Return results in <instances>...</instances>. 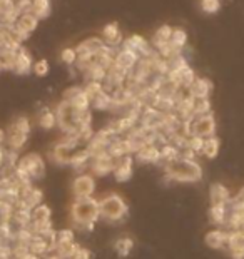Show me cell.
<instances>
[{
    "label": "cell",
    "mask_w": 244,
    "mask_h": 259,
    "mask_svg": "<svg viewBox=\"0 0 244 259\" xmlns=\"http://www.w3.org/2000/svg\"><path fill=\"white\" fill-rule=\"evenodd\" d=\"M101 218V209L99 201L94 197H84V199H75L70 207V219L72 224L80 231H92L94 224Z\"/></svg>",
    "instance_id": "obj_1"
},
{
    "label": "cell",
    "mask_w": 244,
    "mask_h": 259,
    "mask_svg": "<svg viewBox=\"0 0 244 259\" xmlns=\"http://www.w3.org/2000/svg\"><path fill=\"white\" fill-rule=\"evenodd\" d=\"M166 176L176 183H197L202 178V169L197 161L179 157L174 162L166 164Z\"/></svg>",
    "instance_id": "obj_2"
},
{
    "label": "cell",
    "mask_w": 244,
    "mask_h": 259,
    "mask_svg": "<svg viewBox=\"0 0 244 259\" xmlns=\"http://www.w3.org/2000/svg\"><path fill=\"white\" fill-rule=\"evenodd\" d=\"M101 218L109 223H117L127 214V204L119 194H109L99 201Z\"/></svg>",
    "instance_id": "obj_3"
},
{
    "label": "cell",
    "mask_w": 244,
    "mask_h": 259,
    "mask_svg": "<svg viewBox=\"0 0 244 259\" xmlns=\"http://www.w3.org/2000/svg\"><path fill=\"white\" fill-rule=\"evenodd\" d=\"M15 170H19V172L27 176L30 181H34V179L44 178V174H46V164H44V159L38 156V154L32 152L19 159Z\"/></svg>",
    "instance_id": "obj_4"
},
{
    "label": "cell",
    "mask_w": 244,
    "mask_h": 259,
    "mask_svg": "<svg viewBox=\"0 0 244 259\" xmlns=\"http://www.w3.org/2000/svg\"><path fill=\"white\" fill-rule=\"evenodd\" d=\"M216 132V120L213 117V114L206 115H196L194 119H191V136H199L202 139L214 136Z\"/></svg>",
    "instance_id": "obj_5"
},
{
    "label": "cell",
    "mask_w": 244,
    "mask_h": 259,
    "mask_svg": "<svg viewBox=\"0 0 244 259\" xmlns=\"http://www.w3.org/2000/svg\"><path fill=\"white\" fill-rule=\"evenodd\" d=\"M72 192L75 199H84V197H92L96 192V179L92 174H79L72 183Z\"/></svg>",
    "instance_id": "obj_6"
},
{
    "label": "cell",
    "mask_w": 244,
    "mask_h": 259,
    "mask_svg": "<svg viewBox=\"0 0 244 259\" xmlns=\"http://www.w3.org/2000/svg\"><path fill=\"white\" fill-rule=\"evenodd\" d=\"M115 161L117 159H114L109 152H101L97 156H92L91 164H89L92 176H107L109 172H112L115 167Z\"/></svg>",
    "instance_id": "obj_7"
},
{
    "label": "cell",
    "mask_w": 244,
    "mask_h": 259,
    "mask_svg": "<svg viewBox=\"0 0 244 259\" xmlns=\"http://www.w3.org/2000/svg\"><path fill=\"white\" fill-rule=\"evenodd\" d=\"M132 172H134V159H132V156L120 157L115 161V167L112 170V174L117 183L129 181L132 178Z\"/></svg>",
    "instance_id": "obj_8"
},
{
    "label": "cell",
    "mask_w": 244,
    "mask_h": 259,
    "mask_svg": "<svg viewBox=\"0 0 244 259\" xmlns=\"http://www.w3.org/2000/svg\"><path fill=\"white\" fill-rule=\"evenodd\" d=\"M187 92H189L194 99H209V94L213 92V84H211V80L208 79L196 77V80L189 85Z\"/></svg>",
    "instance_id": "obj_9"
},
{
    "label": "cell",
    "mask_w": 244,
    "mask_h": 259,
    "mask_svg": "<svg viewBox=\"0 0 244 259\" xmlns=\"http://www.w3.org/2000/svg\"><path fill=\"white\" fill-rule=\"evenodd\" d=\"M136 159L139 162H149V164H157L160 161V147L156 144H147L141 147L136 152Z\"/></svg>",
    "instance_id": "obj_10"
},
{
    "label": "cell",
    "mask_w": 244,
    "mask_h": 259,
    "mask_svg": "<svg viewBox=\"0 0 244 259\" xmlns=\"http://www.w3.org/2000/svg\"><path fill=\"white\" fill-rule=\"evenodd\" d=\"M209 199H211V204H227V206H229L232 199L231 191L227 189L224 184L216 183L211 186V189H209Z\"/></svg>",
    "instance_id": "obj_11"
},
{
    "label": "cell",
    "mask_w": 244,
    "mask_h": 259,
    "mask_svg": "<svg viewBox=\"0 0 244 259\" xmlns=\"http://www.w3.org/2000/svg\"><path fill=\"white\" fill-rule=\"evenodd\" d=\"M227 229H213L206 234V244L213 249H221L227 246Z\"/></svg>",
    "instance_id": "obj_12"
},
{
    "label": "cell",
    "mask_w": 244,
    "mask_h": 259,
    "mask_svg": "<svg viewBox=\"0 0 244 259\" xmlns=\"http://www.w3.org/2000/svg\"><path fill=\"white\" fill-rule=\"evenodd\" d=\"M227 216H229V206L227 204H211L209 219L214 226H223L224 228Z\"/></svg>",
    "instance_id": "obj_13"
},
{
    "label": "cell",
    "mask_w": 244,
    "mask_h": 259,
    "mask_svg": "<svg viewBox=\"0 0 244 259\" xmlns=\"http://www.w3.org/2000/svg\"><path fill=\"white\" fill-rule=\"evenodd\" d=\"M32 69V57L30 52H27L25 47H20L17 51V57H15L14 70L17 74H29Z\"/></svg>",
    "instance_id": "obj_14"
},
{
    "label": "cell",
    "mask_w": 244,
    "mask_h": 259,
    "mask_svg": "<svg viewBox=\"0 0 244 259\" xmlns=\"http://www.w3.org/2000/svg\"><path fill=\"white\" fill-rule=\"evenodd\" d=\"M102 35H104V44H105V46L114 47V46H119V44L122 42V34H120L117 24L105 25L104 29H102Z\"/></svg>",
    "instance_id": "obj_15"
},
{
    "label": "cell",
    "mask_w": 244,
    "mask_h": 259,
    "mask_svg": "<svg viewBox=\"0 0 244 259\" xmlns=\"http://www.w3.org/2000/svg\"><path fill=\"white\" fill-rule=\"evenodd\" d=\"M91 152L87 151V149H84V151H77V152H72V157L69 161V166L74 167L75 170H82L86 166H89L91 164Z\"/></svg>",
    "instance_id": "obj_16"
},
{
    "label": "cell",
    "mask_w": 244,
    "mask_h": 259,
    "mask_svg": "<svg viewBox=\"0 0 244 259\" xmlns=\"http://www.w3.org/2000/svg\"><path fill=\"white\" fill-rule=\"evenodd\" d=\"M37 24H38V19L35 17L34 14H30V12L20 14V15H19V19H17V22H15V25H17L19 29H22L24 32H27L29 35H30V32L37 27Z\"/></svg>",
    "instance_id": "obj_17"
},
{
    "label": "cell",
    "mask_w": 244,
    "mask_h": 259,
    "mask_svg": "<svg viewBox=\"0 0 244 259\" xmlns=\"http://www.w3.org/2000/svg\"><path fill=\"white\" fill-rule=\"evenodd\" d=\"M29 12L34 14L38 20L47 17L51 14V0H32Z\"/></svg>",
    "instance_id": "obj_18"
},
{
    "label": "cell",
    "mask_w": 244,
    "mask_h": 259,
    "mask_svg": "<svg viewBox=\"0 0 244 259\" xmlns=\"http://www.w3.org/2000/svg\"><path fill=\"white\" fill-rule=\"evenodd\" d=\"M179 157H181V149H177L174 144L168 142V144L160 146V161L169 164V162H174L176 159H179Z\"/></svg>",
    "instance_id": "obj_19"
},
{
    "label": "cell",
    "mask_w": 244,
    "mask_h": 259,
    "mask_svg": "<svg viewBox=\"0 0 244 259\" xmlns=\"http://www.w3.org/2000/svg\"><path fill=\"white\" fill-rule=\"evenodd\" d=\"M219 152V139L214 136L204 139V147H202V156H206L208 159H214Z\"/></svg>",
    "instance_id": "obj_20"
},
{
    "label": "cell",
    "mask_w": 244,
    "mask_h": 259,
    "mask_svg": "<svg viewBox=\"0 0 244 259\" xmlns=\"http://www.w3.org/2000/svg\"><path fill=\"white\" fill-rule=\"evenodd\" d=\"M38 125H40L42 129H46V131L54 129L55 125H57V115H55V112L46 109V111L40 114V117H38Z\"/></svg>",
    "instance_id": "obj_21"
},
{
    "label": "cell",
    "mask_w": 244,
    "mask_h": 259,
    "mask_svg": "<svg viewBox=\"0 0 244 259\" xmlns=\"http://www.w3.org/2000/svg\"><path fill=\"white\" fill-rule=\"evenodd\" d=\"M114 249L117 251V254H120L122 257H126V256L131 254L132 249H134V241H132L131 238H120V239L115 241Z\"/></svg>",
    "instance_id": "obj_22"
},
{
    "label": "cell",
    "mask_w": 244,
    "mask_h": 259,
    "mask_svg": "<svg viewBox=\"0 0 244 259\" xmlns=\"http://www.w3.org/2000/svg\"><path fill=\"white\" fill-rule=\"evenodd\" d=\"M171 44L176 49H184L187 44V32L184 29H173V37H171Z\"/></svg>",
    "instance_id": "obj_23"
},
{
    "label": "cell",
    "mask_w": 244,
    "mask_h": 259,
    "mask_svg": "<svg viewBox=\"0 0 244 259\" xmlns=\"http://www.w3.org/2000/svg\"><path fill=\"white\" fill-rule=\"evenodd\" d=\"M171 37H173V27H169V25H162V27H159L157 32H156V34H154L152 44L171 42Z\"/></svg>",
    "instance_id": "obj_24"
},
{
    "label": "cell",
    "mask_w": 244,
    "mask_h": 259,
    "mask_svg": "<svg viewBox=\"0 0 244 259\" xmlns=\"http://www.w3.org/2000/svg\"><path fill=\"white\" fill-rule=\"evenodd\" d=\"M9 131H12V132H22V134H29V132H30V122H29V119H27V117H17L12 124H10Z\"/></svg>",
    "instance_id": "obj_25"
},
{
    "label": "cell",
    "mask_w": 244,
    "mask_h": 259,
    "mask_svg": "<svg viewBox=\"0 0 244 259\" xmlns=\"http://www.w3.org/2000/svg\"><path fill=\"white\" fill-rule=\"evenodd\" d=\"M201 9L206 14H216L221 9V0H201Z\"/></svg>",
    "instance_id": "obj_26"
},
{
    "label": "cell",
    "mask_w": 244,
    "mask_h": 259,
    "mask_svg": "<svg viewBox=\"0 0 244 259\" xmlns=\"http://www.w3.org/2000/svg\"><path fill=\"white\" fill-rule=\"evenodd\" d=\"M202 147H204V139L199 136H191L189 141H187V149H191L192 152L196 154H202Z\"/></svg>",
    "instance_id": "obj_27"
},
{
    "label": "cell",
    "mask_w": 244,
    "mask_h": 259,
    "mask_svg": "<svg viewBox=\"0 0 244 259\" xmlns=\"http://www.w3.org/2000/svg\"><path fill=\"white\" fill-rule=\"evenodd\" d=\"M60 59H62V62L65 64H75L77 59H79V54H77V49H64L62 54H60Z\"/></svg>",
    "instance_id": "obj_28"
},
{
    "label": "cell",
    "mask_w": 244,
    "mask_h": 259,
    "mask_svg": "<svg viewBox=\"0 0 244 259\" xmlns=\"http://www.w3.org/2000/svg\"><path fill=\"white\" fill-rule=\"evenodd\" d=\"M32 70H34L35 75H38V77H46L49 74V70H51V65H49V62L46 59H42V60H38V62L34 64Z\"/></svg>",
    "instance_id": "obj_29"
},
{
    "label": "cell",
    "mask_w": 244,
    "mask_h": 259,
    "mask_svg": "<svg viewBox=\"0 0 244 259\" xmlns=\"http://www.w3.org/2000/svg\"><path fill=\"white\" fill-rule=\"evenodd\" d=\"M227 251H229V256L232 259H244V242H242V244L229 246V247H227Z\"/></svg>",
    "instance_id": "obj_30"
},
{
    "label": "cell",
    "mask_w": 244,
    "mask_h": 259,
    "mask_svg": "<svg viewBox=\"0 0 244 259\" xmlns=\"http://www.w3.org/2000/svg\"><path fill=\"white\" fill-rule=\"evenodd\" d=\"M72 259H91V251L80 246L79 249L75 251V254L72 256Z\"/></svg>",
    "instance_id": "obj_31"
},
{
    "label": "cell",
    "mask_w": 244,
    "mask_h": 259,
    "mask_svg": "<svg viewBox=\"0 0 244 259\" xmlns=\"http://www.w3.org/2000/svg\"><path fill=\"white\" fill-rule=\"evenodd\" d=\"M4 162H5V151L2 147H0V167L4 166Z\"/></svg>",
    "instance_id": "obj_32"
},
{
    "label": "cell",
    "mask_w": 244,
    "mask_h": 259,
    "mask_svg": "<svg viewBox=\"0 0 244 259\" xmlns=\"http://www.w3.org/2000/svg\"><path fill=\"white\" fill-rule=\"evenodd\" d=\"M5 141H7V134H5L2 129H0V146H2Z\"/></svg>",
    "instance_id": "obj_33"
},
{
    "label": "cell",
    "mask_w": 244,
    "mask_h": 259,
    "mask_svg": "<svg viewBox=\"0 0 244 259\" xmlns=\"http://www.w3.org/2000/svg\"><path fill=\"white\" fill-rule=\"evenodd\" d=\"M46 259H62L59 254H52V252H49V254H46Z\"/></svg>",
    "instance_id": "obj_34"
},
{
    "label": "cell",
    "mask_w": 244,
    "mask_h": 259,
    "mask_svg": "<svg viewBox=\"0 0 244 259\" xmlns=\"http://www.w3.org/2000/svg\"><path fill=\"white\" fill-rule=\"evenodd\" d=\"M2 69H4V67H2V62H0V70H2Z\"/></svg>",
    "instance_id": "obj_35"
}]
</instances>
